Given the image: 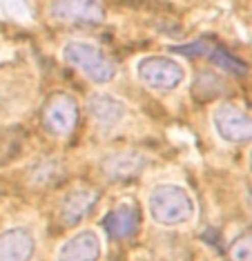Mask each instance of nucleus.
<instances>
[{
    "mask_svg": "<svg viewBox=\"0 0 252 261\" xmlns=\"http://www.w3.org/2000/svg\"><path fill=\"white\" fill-rule=\"evenodd\" d=\"M147 205H149L152 219L159 225H165V228L188 223L192 215H194L192 197L181 186H174V183H165V186L154 188L147 199Z\"/></svg>",
    "mask_w": 252,
    "mask_h": 261,
    "instance_id": "obj_1",
    "label": "nucleus"
},
{
    "mask_svg": "<svg viewBox=\"0 0 252 261\" xmlns=\"http://www.w3.org/2000/svg\"><path fill=\"white\" fill-rule=\"evenodd\" d=\"M63 56L71 67H76L79 72H83L94 83H107V81L114 79V74H116V65H114V61L100 49V47H96L92 43H83V40L69 43L63 49Z\"/></svg>",
    "mask_w": 252,
    "mask_h": 261,
    "instance_id": "obj_2",
    "label": "nucleus"
},
{
    "mask_svg": "<svg viewBox=\"0 0 252 261\" xmlns=\"http://www.w3.org/2000/svg\"><path fill=\"white\" fill-rule=\"evenodd\" d=\"M136 72H139V79L145 83L147 87L159 90V92H170L174 87H179L185 76L181 65L177 61H172V58H165V56L143 58L139 63V67H136Z\"/></svg>",
    "mask_w": 252,
    "mask_h": 261,
    "instance_id": "obj_3",
    "label": "nucleus"
},
{
    "mask_svg": "<svg viewBox=\"0 0 252 261\" xmlns=\"http://www.w3.org/2000/svg\"><path fill=\"white\" fill-rule=\"evenodd\" d=\"M79 123V103L69 94H52L43 108V125L54 136H67Z\"/></svg>",
    "mask_w": 252,
    "mask_h": 261,
    "instance_id": "obj_4",
    "label": "nucleus"
},
{
    "mask_svg": "<svg viewBox=\"0 0 252 261\" xmlns=\"http://www.w3.org/2000/svg\"><path fill=\"white\" fill-rule=\"evenodd\" d=\"M49 16L65 25H98L105 11L100 0H52Z\"/></svg>",
    "mask_w": 252,
    "mask_h": 261,
    "instance_id": "obj_5",
    "label": "nucleus"
},
{
    "mask_svg": "<svg viewBox=\"0 0 252 261\" xmlns=\"http://www.w3.org/2000/svg\"><path fill=\"white\" fill-rule=\"evenodd\" d=\"M214 125L228 143H250L252 141V116L232 103L219 105L214 110Z\"/></svg>",
    "mask_w": 252,
    "mask_h": 261,
    "instance_id": "obj_6",
    "label": "nucleus"
},
{
    "mask_svg": "<svg viewBox=\"0 0 252 261\" xmlns=\"http://www.w3.org/2000/svg\"><path fill=\"white\" fill-rule=\"evenodd\" d=\"M141 225V210L134 203H121L107 212L103 219V228L110 239H132L139 232Z\"/></svg>",
    "mask_w": 252,
    "mask_h": 261,
    "instance_id": "obj_7",
    "label": "nucleus"
},
{
    "mask_svg": "<svg viewBox=\"0 0 252 261\" xmlns=\"http://www.w3.org/2000/svg\"><path fill=\"white\" fill-rule=\"evenodd\" d=\"M98 259H100V239L94 230L74 234L58 250V261H98Z\"/></svg>",
    "mask_w": 252,
    "mask_h": 261,
    "instance_id": "obj_8",
    "label": "nucleus"
},
{
    "mask_svg": "<svg viewBox=\"0 0 252 261\" xmlns=\"http://www.w3.org/2000/svg\"><path fill=\"white\" fill-rule=\"evenodd\" d=\"M36 243L25 228H11L0 234V261H29Z\"/></svg>",
    "mask_w": 252,
    "mask_h": 261,
    "instance_id": "obj_9",
    "label": "nucleus"
},
{
    "mask_svg": "<svg viewBox=\"0 0 252 261\" xmlns=\"http://www.w3.org/2000/svg\"><path fill=\"white\" fill-rule=\"evenodd\" d=\"M96 199H98V194H96V190H92V188H76V190H71L67 197H65L63 205H61L63 223L65 225L81 223L83 219L92 212V207L96 205Z\"/></svg>",
    "mask_w": 252,
    "mask_h": 261,
    "instance_id": "obj_10",
    "label": "nucleus"
},
{
    "mask_svg": "<svg viewBox=\"0 0 252 261\" xmlns=\"http://www.w3.org/2000/svg\"><path fill=\"white\" fill-rule=\"evenodd\" d=\"M87 108H89V114L94 116V121L105 129H110V127L116 125V123H121L123 116H125L123 103L116 100L114 96H107V94H96V96H92L87 103Z\"/></svg>",
    "mask_w": 252,
    "mask_h": 261,
    "instance_id": "obj_11",
    "label": "nucleus"
},
{
    "mask_svg": "<svg viewBox=\"0 0 252 261\" xmlns=\"http://www.w3.org/2000/svg\"><path fill=\"white\" fill-rule=\"evenodd\" d=\"M145 165V159L136 152H116L103 161V172L110 179H130L139 174Z\"/></svg>",
    "mask_w": 252,
    "mask_h": 261,
    "instance_id": "obj_12",
    "label": "nucleus"
},
{
    "mask_svg": "<svg viewBox=\"0 0 252 261\" xmlns=\"http://www.w3.org/2000/svg\"><path fill=\"white\" fill-rule=\"evenodd\" d=\"M192 90H194V96L201 98V100H210V98H217L221 94L228 92V85L223 79H219L217 74L212 72H199L194 79V85H192Z\"/></svg>",
    "mask_w": 252,
    "mask_h": 261,
    "instance_id": "obj_13",
    "label": "nucleus"
},
{
    "mask_svg": "<svg viewBox=\"0 0 252 261\" xmlns=\"http://www.w3.org/2000/svg\"><path fill=\"white\" fill-rule=\"evenodd\" d=\"M212 61L214 65H219V67H223L228 69V72H232V74H237V76H243L245 72H248V67L241 63V61H237L235 56H230L225 49H221V47H217V49H212Z\"/></svg>",
    "mask_w": 252,
    "mask_h": 261,
    "instance_id": "obj_14",
    "label": "nucleus"
},
{
    "mask_svg": "<svg viewBox=\"0 0 252 261\" xmlns=\"http://www.w3.org/2000/svg\"><path fill=\"white\" fill-rule=\"evenodd\" d=\"M230 257H232V261H252V232L241 234L232 243Z\"/></svg>",
    "mask_w": 252,
    "mask_h": 261,
    "instance_id": "obj_15",
    "label": "nucleus"
},
{
    "mask_svg": "<svg viewBox=\"0 0 252 261\" xmlns=\"http://www.w3.org/2000/svg\"><path fill=\"white\" fill-rule=\"evenodd\" d=\"M174 51H177V54H183V56H203L208 51V43L206 40H194V43H190V45L174 47Z\"/></svg>",
    "mask_w": 252,
    "mask_h": 261,
    "instance_id": "obj_16",
    "label": "nucleus"
},
{
    "mask_svg": "<svg viewBox=\"0 0 252 261\" xmlns=\"http://www.w3.org/2000/svg\"><path fill=\"white\" fill-rule=\"evenodd\" d=\"M248 205H250V210H252V188L248 190Z\"/></svg>",
    "mask_w": 252,
    "mask_h": 261,
    "instance_id": "obj_17",
    "label": "nucleus"
},
{
    "mask_svg": "<svg viewBox=\"0 0 252 261\" xmlns=\"http://www.w3.org/2000/svg\"><path fill=\"white\" fill-rule=\"evenodd\" d=\"M250 170H252V152H250Z\"/></svg>",
    "mask_w": 252,
    "mask_h": 261,
    "instance_id": "obj_18",
    "label": "nucleus"
}]
</instances>
